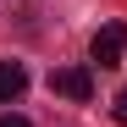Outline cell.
I'll list each match as a JSON object with an SVG mask.
<instances>
[{
  "mask_svg": "<svg viewBox=\"0 0 127 127\" xmlns=\"http://www.w3.org/2000/svg\"><path fill=\"white\" fill-rule=\"evenodd\" d=\"M122 55H127V22H105L89 44V61L99 72H111V66H122Z\"/></svg>",
  "mask_w": 127,
  "mask_h": 127,
  "instance_id": "obj_1",
  "label": "cell"
},
{
  "mask_svg": "<svg viewBox=\"0 0 127 127\" xmlns=\"http://www.w3.org/2000/svg\"><path fill=\"white\" fill-rule=\"evenodd\" d=\"M50 89L66 94V99H89L94 94V77H89V66H55L50 72Z\"/></svg>",
  "mask_w": 127,
  "mask_h": 127,
  "instance_id": "obj_2",
  "label": "cell"
},
{
  "mask_svg": "<svg viewBox=\"0 0 127 127\" xmlns=\"http://www.w3.org/2000/svg\"><path fill=\"white\" fill-rule=\"evenodd\" d=\"M22 89H28V66L22 61H0V105L22 99Z\"/></svg>",
  "mask_w": 127,
  "mask_h": 127,
  "instance_id": "obj_3",
  "label": "cell"
},
{
  "mask_svg": "<svg viewBox=\"0 0 127 127\" xmlns=\"http://www.w3.org/2000/svg\"><path fill=\"white\" fill-rule=\"evenodd\" d=\"M0 127H33L28 116H17V111H6V116H0Z\"/></svg>",
  "mask_w": 127,
  "mask_h": 127,
  "instance_id": "obj_4",
  "label": "cell"
},
{
  "mask_svg": "<svg viewBox=\"0 0 127 127\" xmlns=\"http://www.w3.org/2000/svg\"><path fill=\"white\" fill-rule=\"evenodd\" d=\"M116 122H122V127H127V89H122V94H116Z\"/></svg>",
  "mask_w": 127,
  "mask_h": 127,
  "instance_id": "obj_5",
  "label": "cell"
}]
</instances>
